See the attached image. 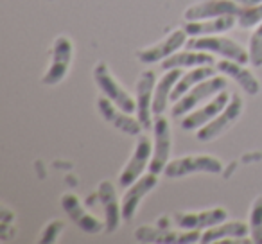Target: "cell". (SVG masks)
Listing matches in <instances>:
<instances>
[{"mask_svg": "<svg viewBox=\"0 0 262 244\" xmlns=\"http://www.w3.org/2000/svg\"><path fill=\"white\" fill-rule=\"evenodd\" d=\"M226 83H228V81H226L225 74H223V76H214V77L205 79L203 83H200L194 88H190V90L187 92L182 99H178V101L172 104L171 115L174 117V119H178V117L187 115L189 112H194L201 102H207L208 99H212L221 90H225Z\"/></svg>", "mask_w": 262, "mask_h": 244, "instance_id": "6da1fadb", "label": "cell"}, {"mask_svg": "<svg viewBox=\"0 0 262 244\" xmlns=\"http://www.w3.org/2000/svg\"><path fill=\"white\" fill-rule=\"evenodd\" d=\"M185 49L210 52V54L223 56L226 59H233L237 63L250 61V54L248 51H244L243 45L225 36H214V34L212 36H190V40H187L185 43Z\"/></svg>", "mask_w": 262, "mask_h": 244, "instance_id": "7a4b0ae2", "label": "cell"}, {"mask_svg": "<svg viewBox=\"0 0 262 244\" xmlns=\"http://www.w3.org/2000/svg\"><path fill=\"white\" fill-rule=\"evenodd\" d=\"M196 172H208V174H221L223 162L210 154H192V157L169 160L165 165V178H183V176L196 174Z\"/></svg>", "mask_w": 262, "mask_h": 244, "instance_id": "3957f363", "label": "cell"}, {"mask_svg": "<svg viewBox=\"0 0 262 244\" xmlns=\"http://www.w3.org/2000/svg\"><path fill=\"white\" fill-rule=\"evenodd\" d=\"M94 81L99 90L102 92V95H106L110 101L115 102L120 109H124L127 113L137 112V101H133L131 95L120 86V83L112 76L110 69L102 61H99L94 66Z\"/></svg>", "mask_w": 262, "mask_h": 244, "instance_id": "277c9868", "label": "cell"}, {"mask_svg": "<svg viewBox=\"0 0 262 244\" xmlns=\"http://www.w3.org/2000/svg\"><path fill=\"white\" fill-rule=\"evenodd\" d=\"M243 97L239 94H233L232 99L228 101V104L225 106V109L219 115H215L208 124H205L203 128L198 129L196 139L200 142H210V140H215L217 137H221L239 119V115L243 113Z\"/></svg>", "mask_w": 262, "mask_h": 244, "instance_id": "5b68a950", "label": "cell"}, {"mask_svg": "<svg viewBox=\"0 0 262 244\" xmlns=\"http://www.w3.org/2000/svg\"><path fill=\"white\" fill-rule=\"evenodd\" d=\"M153 122V131H155V142H153V154H151L149 162V172L155 174H160L164 172L165 165L169 164V157H171V126H169V120L164 115H155Z\"/></svg>", "mask_w": 262, "mask_h": 244, "instance_id": "8992f818", "label": "cell"}, {"mask_svg": "<svg viewBox=\"0 0 262 244\" xmlns=\"http://www.w3.org/2000/svg\"><path fill=\"white\" fill-rule=\"evenodd\" d=\"M151 154H153V144H151L149 137L139 135L135 153H133V157L129 158V162H127L126 167L122 169V172L119 176L120 189H127L131 183H135L144 174V171L149 167Z\"/></svg>", "mask_w": 262, "mask_h": 244, "instance_id": "52a82bcc", "label": "cell"}, {"mask_svg": "<svg viewBox=\"0 0 262 244\" xmlns=\"http://www.w3.org/2000/svg\"><path fill=\"white\" fill-rule=\"evenodd\" d=\"M74 54V45L67 36H59L52 43V59L49 70L45 72V76L41 77V83L47 86H54V84L61 83L63 77L69 72L70 61H72Z\"/></svg>", "mask_w": 262, "mask_h": 244, "instance_id": "ba28073f", "label": "cell"}, {"mask_svg": "<svg viewBox=\"0 0 262 244\" xmlns=\"http://www.w3.org/2000/svg\"><path fill=\"white\" fill-rule=\"evenodd\" d=\"M97 112L101 113L102 119L112 124L113 128H117L119 131L126 133V135H131V137H139L142 133L144 126L140 124V120L135 119V117H131V113L124 112L120 109L115 102H112L108 97H99L97 99Z\"/></svg>", "mask_w": 262, "mask_h": 244, "instance_id": "9c48e42d", "label": "cell"}, {"mask_svg": "<svg viewBox=\"0 0 262 244\" xmlns=\"http://www.w3.org/2000/svg\"><path fill=\"white\" fill-rule=\"evenodd\" d=\"M135 239L139 242H165V244H192L201 242V230H183L172 232L169 228L155 226H139L135 230Z\"/></svg>", "mask_w": 262, "mask_h": 244, "instance_id": "30bf717a", "label": "cell"}, {"mask_svg": "<svg viewBox=\"0 0 262 244\" xmlns=\"http://www.w3.org/2000/svg\"><path fill=\"white\" fill-rule=\"evenodd\" d=\"M157 86V74L153 70H144L137 81V119L144 129L153 128V97Z\"/></svg>", "mask_w": 262, "mask_h": 244, "instance_id": "8fae6325", "label": "cell"}, {"mask_svg": "<svg viewBox=\"0 0 262 244\" xmlns=\"http://www.w3.org/2000/svg\"><path fill=\"white\" fill-rule=\"evenodd\" d=\"M230 99H232V95H230V92H226V88H225V90H221L217 95L208 99V102H205L201 108L194 109L192 113L183 117V120L180 124H182V128L185 129V131L203 128L205 124H208L215 115H219V113L225 109V106L228 104Z\"/></svg>", "mask_w": 262, "mask_h": 244, "instance_id": "7c38bea8", "label": "cell"}, {"mask_svg": "<svg viewBox=\"0 0 262 244\" xmlns=\"http://www.w3.org/2000/svg\"><path fill=\"white\" fill-rule=\"evenodd\" d=\"M157 176L158 174H155V172L144 174V176H140L135 183H131V185L126 189V192H124V196H122V201H120L124 221H131V219L135 217L140 199L157 187V183H158Z\"/></svg>", "mask_w": 262, "mask_h": 244, "instance_id": "4fadbf2b", "label": "cell"}, {"mask_svg": "<svg viewBox=\"0 0 262 244\" xmlns=\"http://www.w3.org/2000/svg\"><path fill=\"white\" fill-rule=\"evenodd\" d=\"M187 43V33L183 29H176L169 34L165 40H162L160 43L151 45L147 49L137 52V58L140 63H158L167 59L169 56H172L174 52H178V49H182Z\"/></svg>", "mask_w": 262, "mask_h": 244, "instance_id": "5bb4252c", "label": "cell"}, {"mask_svg": "<svg viewBox=\"0 0 262 244\" xmlns=\"http://www.w3.org/2000/svg\"><path fill=\"white\" fill-rule=\"evenodd\" d=\"M176 226L183 230H207L214 225L226 221L228 212L225 208H212L203 212H176L172 215Z\"/></svg>", "mask_w": 262, "mask_h": 244, "instance_id": "9a60e30c", "label": "cell"}, {"mask_svg": "<svg viewBox=\"0 0 262 244\" xmlns=\"http://www.w3.org/2000/svg\"><path fill=\"white\" fill-rule=\"evenodd\" d=\"M241 6L232 2V0H205L200 4H194L183 13L185 22H194V20H205V18H215L223 15H239Z\"/></svg>", "mask_w": 262, "mask_h": 244, "instance_id": "2e32d148", "label": "cell"}, {"mask_svg": "<svg viewBox=\"0 0 262 244\" xmlns=\"http://www.w3.org/2000/svg\"><path fill=\"white\" fill-rule=\"evenodd\" d=\"M61 207L67 212L70 219L79 226L83 232L90 233V235H97L104 230L102 223L97 217H94L92 214H88L86 208L83 207V203L79 201V197L76 194H65L61 197Z\"/></svg>", "mask_w": 262, "mask_h": 244, "instance_id": "e0dca14e", "label": "cell"}, {"mask_svg": "<svg viewBox=\"0 0 262 244\" xmlns=\"http://www.w3.org/2000/svg\"><path fill=\"white\" fill-rule=\"evenodd\" d=\"M97 197L102 205V210H104V232L113 233L117 228H119L120 219H122V208H120L119 201H117V194H115L113 183L108 182V180L99 183Z\"/></svg>", "mask_w": 262, "mask_h": 244, "instance_id": "ac0fdd59", "label": "cell"}, {"mask_svg": "<svg viewBox=\"0 0 262 244\" xmlns=\"http://www.w3.org/2000/svg\"><path fill=\"white\" fill-rule=\"evenodd\" d=\"M215 69L217 72L225 74L226 77L233 79L248 95H257L260 92V83L253 76L251 70H248L243 63H237L233 59H221V61H215Z\"/></svg>", "mask_w": 262, "mask_h": 244, "instance_id": "d6986e66", "label": "cell"}, {"mask_svg": "<svg viewBox=\"0 0 262 244\" xmlns=\"http://www.w3.org/2000/svg\"><path fill=\"white\" fill-rule=\"evenodd\" d=\"M233 26H237L235 15H223L215 18L194 20V22L183 24V31L189 36H212V34H221L230 31Z\"/></svg>", "mask_w": 262, "mask_h": 244, "instance_id": "ffe728a7", "label": "cell"}, {"mask_svg": "<svg viewBox=\"0 0 262 244\" xmlns=\"http://www.w3.org/2000/svg\"><path fill=\"white\" fill-rule=\"evenodd\" d=\"M203 65H215L214 54L205 51H192V49H185V51L174 52L164 59L162 69L171 70V69H194V66H203Z\"/></svg>", "mask_w": 262, "mask_h": 244, "instance_id": "44dd1931", "label": "cell"}, {"mask_svg": "<svg viewBox=\"0 0 262 244\" xmlns=\"http://www.w3.org/2000/svg\"><path fill=\"white\" fill-rule=\"evenodd\" d=\"M182 69H171L157 81L153 97V115H164L167 102H171V92L178 79L182 77Z\"/></svg>", "mask_w": 262, "mask_h": 244, "instance_id": "7402d4cb", "label": "cell"}, {"mask_svg": "<svg viewBox=\"0 0 262 244\" xmlns=\"http://www.w3.org/2000/svg\"><path fill=\"white\" fill-rule=\"evenodd\" d=\"M215 65H203V66H194L192 70L182 74V77L178 79V83L174 84L171 92V102H176L178 99H182L190 88H194L196 84L203 83L205 79L215 76Z\"/></svg>", "mask_w": 262, "mask_h": 244, "instance_id": "603a6c76", "label": "cell"}, {"mask_svg": "<svg viewBox=\"0 0 262 244\" xmlns=\"http://www.w3.org/2000/svg\"><path fill=\"white\" fill-rule=\"evenodd\" d=\"M250 235V226L243 221H223L219 225H214L207 228L201 233V242L210 244L219 242L221 239H228V237H244Z\"/></svg>", "mask_w": 262, "mask_h": 244, "instance_id": "cb8c5ba5", "label": "cell"}, {"mask_svg": "<svg viewBox=\"0 0 262 244\" xmlns=\"http://www.w3.org/2000/svg\"><path fill=\"white\" fill-rule=\"evenodd\" d=\"M250 237L255 244H262V196L253 201L250 210Z\"/></svg>", "mask_w": 262, "mask_h": 244, "instance_id": "d4e9b609", "label": "cell"}, {"mask_svg": "<svg viewBox=\"0 0 262 244\" xmlns=\"http://www.w3.org/2000/svg\"><path fill=\"white\" fill-rule=\"evenodd\" d=\"M262 22V2L257 6H250V8H243L241 13L237 15V26L243 29H250Z\"/></svg>", "mask_w": 262, "mask_h": 244, "instance_id": "484cf974", "label": "cell"}, {"mask_svg": "<svg viewBox=\"0 0 262 244\" xmlns=\"http://www.w3.org/2000/svg\"><path fill=\"white\" fill-rule=\"evenodd\" d=\"M248 54H250V63L255 66L262 65V22L255 27L253 34L250 36L248 43Z\"/></svg>", "mask_w": 262, "mask_h": 244, "instance_id": "4316f807", "label": "cell"}, {"mask_svg": "<svg viewBox=\"0 0 262 244\" xmlns=\"http://www.w3.org/2000/svg\"><path fill=\"white\" fill-rule=\"evenodd\" d=\"M63 228H65V226H63V223L52 221L51 225H47V228L43 230V235H41L40 242H56Z\"/></svg>", "mask_w": 262, "mask_h": 244, "instance_id": "83f0119b", "label": "cell"}, {"mask_svg": "<svg viewBox=\"0 0 262 244\" xmlns=\"http://www.w3.org/2000/svg\"><path fill=\"white\" fill-rule=\"evenodd\" d=\"M232 2H235V4H239L241 8H250V6H257V4H260L262 0H232Z\"/></svg>", "mask_w": 262, "mask_h": 244, "instance_id": "f1b7e54d", "label": "cell"}]
</instances>
